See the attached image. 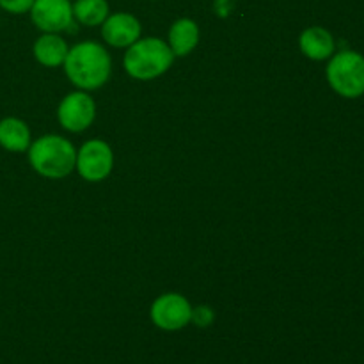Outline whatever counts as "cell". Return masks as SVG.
Returning <instances> with one entry per match:
<instances>
[{"instance_id": "1", "label": "cell", "mask_w": 364, "mask_h": 364, "mask_svg": "<svg viewBox=\"0 0 364 364\" xmlns=\"http://www.w3.org/2000/svg\"><path fill=\"white\" fill-rule=\"evenodd\" d=\"M64 73L80 91H95L109 82L112 60L100 43L84 41L71 46L64 60Z\"/></svg>"}, {"instance_id": "2", "label": "cell", "mask_w": 364, "mask_h": 364, "mask_svg": "<svg viewBox=\"0 0 364 364\" xmlns=\"http://www.w3.org/2000/svg\"><path fill=\"white\" fill-rule=\"evenodd\" d=\"M31 167L43 178L60 180L75 171L77 149L60 135H43L27 149Z\"/></svg>"}, {"instance_id": "3", "label": "cell", "mask_w": 364, "mask_h": 364, "mask_svg": "<svg viewBox=\"0 0 364 364\" xmlns=\"http://www.w3.org/2000/svg\"><path fill=\"white\" fill-rule=\"evenodd\" d=\"M174 63V53L160 38L137 39L124 53V70L135 80H153L162 77Z\"/></svg>"}, {"instance_id": "4", "label": "cell", "mask_w": 364, "mask_h": 364, "mask_svg": "<svg viewBox=\"0 0 364 364\" xmlns=\"http://www.w3.org/2000/svg\"><path fill=\"white\" fill-rule=\"evenodd\" d=\"M327 82L343 98L364 95V57L354 50H341L327 64Z\"/></svg>"}, {"instance_id": "5", "label": "cell", "mask_w": 364, "mask_h": 364, "mask_svg": "<svg viewBox=\"0 0 364 364\" xmlns=\"http://www.w3.org/2000/svg\"><path fill=\"white\" fill-rule=\"evenodd\" d=\"M114 167L112 148L102 139H91L84 142L82 148L77 151V164L75 169L89 183L103 181Z\"/></svg>"}, {"instance_id": "6", "label": "cell", "mask_w": 364, "mask_h": 364, "mask_svg": "<svg viewBox=\"0 0 364 364\" xmlns=\"http://www.w3.org/2000/svg\"><path fill=\"white\" fill-rule=\"evenodd\" d=\"M149 318L159 329L174 333L185 329L191 323L192 306L181 294H164L151 304Z\"/></svg>"}, {"instance_id": "7", "label": "cell", "mask_w": 364, "mask_h": 364, "mask_svg": "<svg viewBox=\"0 0 364 364\" xmlns=\"http://www.w3.org/2000/svg\"><path fill=\"white\" fill-rule=\"evenodd\" d=\"M96 117V103L87 91H75L64 96L57 109V119L64 130L80 134L87 130Z\"/></svg>"}, {"instance_id": "8", "label": "cell", "mask_w": 364, "mask_h": 364, "mask_svg": "<svg viewBox=\"0 0 364 364\" xmlns=\"http://www.w3.org/2000/svg\"><path fill=\"white\" fill-rule=\"evenodd\" d=\"M31 20L41 32L59 34L73 25V4L71 0H34Z\"/></svg>"}, {"instance_id": "9", "label": "cell", "mask_w": 364, "mask_h": 364, "mask_svg": "<svg viewBox=\"0 0 364 364\" xmlns=\"http://www.w3.org/2000/svg\"><path fill=\"white\" fill-rule=\"evenodd\" d=\"M141 21L130 13H114L102 23V38L114 48H128L141 39Z\"/></svg>"}, {"instance_id": "10", "label": "cell", "mask_w": 364, "mask_h": 364, "mask_svg": "<svg viewBox=\"0 0 364 364\" xmlns=\"http://www.w3.org/2000/svg\"><path fill=\"white\" fill-rule=\"evenodd\" d=\"M299 46H301V52L311 60L331 59L336 50L333 34L323 27H308L302 31Z\"/></svg>"}, {"instance_id": "11", "label": "cell", "mask_w": 364, "mask_h": 364, "mask_svg": "<svg viewBox=\"0 0 364 364\" xmlns=\"http://www.w3.org/2000/svg\"><path fill=\"white\" fill-rule=\"evenodd\" d=\"M68 50L70 48L63 36L53 34V32H43V36H39L32 46L34 59L46 68L63 66Z\"/></svg>"}, {"instance_id": "12", "label": "cell", "mask_w": 364, "mask_h": 364, "mask_svg": "<svg viewBox=\"0 0 364 364\" xmlns=\"http://www.w3.org/2000/svg\"><path fill=\"white\" fill-rule=\"evenodd\" d=\"M32 144L31 128L20 117L0 119V148L9 153H25Z\"/></svg>"}, {"instance_id": "13", "label": "cell", "mask_w": 364, "mask_h": 364, "mask_svg": "<svg viewBox=\"0 0 364 364\" xmlns=\"http://www.w3.org/2000/svg\"><path fill=\"white\" fill-rule=\"evenodd\" d=\"M199 27L192 18H178L169 28L167 45L173 50L174 57H185L198 46Z\"/></svg>"}, {"instance_id": "14", "label": "cell", "mask_w": 364, "mask_h": 364, "mask_svg": "<svg viewBox=\"0 0 364 364\" xmlns=\"http://www.w3.org/2000/svg\"><path fill=\"white\" fill-rule=\"evenodd\" d=\"M110 14L107 0H75L73 18L85 27L102 25Z\"/></svg>"}, {"instance_id": "15", "label": "cell", "mask_w": 364, "mask_h": 364, "mask_svg": "<svg viewBox=\"0 0 364 364\" xmlns=\"http://www.w3.org/2000/svg\"><path fill=\"white\" fill-rule=\"evenodd\" d=\"M213 320H215V313L210 306H198V308H192V320L191 323H196L198 327H208L212 326Z\"/></svg>"}, {"instance_id": "16", "label": "cell", "mask_w": 364, "mask_h": 364, "mask_svg": "<svg viewBox=\"0 0 364 364\" xmlns=\"http://www.w3.org/2000/svg\"><path fill=\"white\" fill-rule=\"evenodd\" d=\"M34 0H0V9L9 14H25L31 13Z\"/></svg>"}, {"instance_id": "17", "label": "cell", "mask_w": 364, "mask_h": 364, "mask_svg": "<svg viewBox=\"0 0 364 364\" xmlns=\"http://www.w3.org/2000/svg\"><path fill=\"white\" fill-rule=\"evenodd\" d=\"M235 4L237 0H213V9H215L217 16L228 18L235 9Z\"/></svg>"}]
</instances>
